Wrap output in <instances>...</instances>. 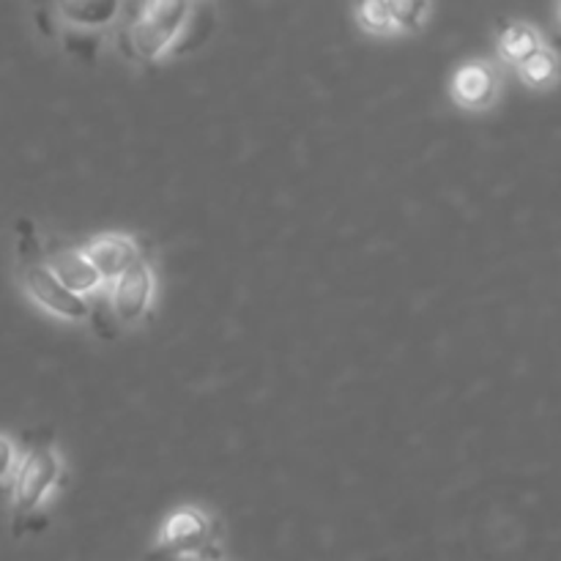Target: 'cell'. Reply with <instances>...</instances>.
<instances>
[{
  "label": "cell",
  "instance_id": "cell-15",
  "mask_svg": "<svg viewBox=\"0 0 561 561\" xmlns=\"http://www.w3.org/2000/svg\"><path fill=\"white\" fill-rule=\"evenodd\" d=\"M184 561H201V559H184Z\"/></svg>",
  "mask_w": 561,
  "mask_h": 561
},
{
  "label": "cell",
  "instance_id": "cell-8",
  "mask_svg": "<svg viewBox=\"0 0 561 561\" xmlns=\"http://www.w3.org/2000/svg\"><path fill=\"white\" fill-rule=\"evenodd\" d=\"M55 14L64 22V38L80 31V42H85L88 33H99L118 16L121 3H58Z\"/></svg>",
  "mask_w": 561,
  "mask_h": 561
},
{
  "label": "cell",
  "instance_id": "cell-10",
  "mask_svg": "<svg viewBox=\"0 0 561 561\" xmlns=\"http://www.w3.org/2000/svg\"><path fill=\"white\" fill-rule=\"evenodd\" d=\"M499 31H502V53L504 58L513 60V64H524L526 58H529L535 49H540V38H537V33L531 31L526 22H507L504 20L502 25H499Z\"/></svg>",
  "mask_w": 561,
  "mask_h": 561
},
{
  "label": "cell",
  "instance_id": "cell-5",
  "mask_svg": "<svg viewBox=\"0 0 561 561\" xmlns=\"http://www.w3.org/2000/svg\"><path fill=\"white\" fill-rule=\"evenodd\" d=\"M153 268L151 263L142 257L135 266L126 268L121 277L113 279L110 285V316L121 323V327H131V323H140L148 316L153 301Z\"/></svg>",
  "mask_w": 561,
  "mask_h": 561
},
{
  "label": "cell",
  "instance_id": "cell-12",
  "mask_svg": "<svg viewBox=\"0 0 561 561\" xmlns=\"http://www.w3.org/2000/svg\"><path fill=\"white\" fill-rule=\"evenodd\" d=\"M356 22L370 33H389L394 31L392 14H389V3H362L356 5Z\"/></svg>",
  "mask_w": 561,
  "mask_h": 561
},
{
  "label": "cell",
  "instance_id": "cell-7",
  "mask_svg": "<svg viewBox=\"0 0 561 561\" xmlns=\"http://www.w3.org/2000/svg\"><path fill=\"white\" fill-rule=\"evenodd\" d=\"M80 250L82 255L91 261V266L96 268L99 277L110 279V283H113L115 277H121L126 268L135 266L137 261L146 257V250H142L140 241H137L135 236H126V233L91 236Z\"/></svg>",
  "mask_w": 561,
  "mask_h": 561
},
{
  "label": "cell",
  "instance_id": "cell-2",
  "mask_svg": "<svg viewBox=\"0 0 561 561\" xmlns=\"http://www.w3.org/2000/svg\"><path fill=\"white\" fill-rule=\"evenodd\" d=\"M195 16V5L179 3V0H162V3H146L137 9L126 31L121 33V49L137 64H153L162 55L175 53V44H181L179 53L192 49L190 22Z\"/></svg>",
  "mask_w": 561,
  "mask_h": 561
},
{
  "label": "cell",
  "instance_id": "cell-9",
  "mask_svg": "<svg viewBox=\"0 0 561 561\" xmlns=\"http://www.w3.org/2000/svg\"><path fill=\"white\" fill-rule=\"evenodd\" d=\"M499 91V71L488 60L466 64L455 77V99L466 107H485Z\"/></svg>",
  "mask_w": 561,
  "mask_h": 561
},
{
  "label": "cell",
  "instance_id": "cell-4",
  "mask_svg": "<svg viewBox=\"0 0 561 561\" xmlns=\"http://www.w3.org/2000/svg\"><path fill=\"white\" fill-rule=\"evenodd\" d=\"M217 518L206 515L203 510H179V513H173L164 520L162 531H159L146 561L195 559L197 553L211 551L214 542H217Z\"/></svg>",
  "mask_w": 561,
  "mask_h": 561
},
{
  "label": "cell",
  "instance_id": "cell-3",
  "mask_svg": "<svg viewBox=\"0 0 561 561\" xmlns=\"http://www.w3.org/2000/svg\"><path fill=\"white\" fill-rule=\"evenodd\" d=\"M66 469L55 453L53 433H36L14 471V535L33 529L44 504L60 491Z\"/></svg>",
  "mask_w": 561,
  "mask_h": 561
},
{
  "label": "cell",
  "instance_id": "cell-1",
  "mask_svg": "<svg viewBox=\"0 0 561 561\" xmlns=\"http://www.w3.org/2000/svg\"><path fill=\"white\" fill-rule=\"evenodd\" d=\"M16 236H20V244H16V255H20V283L25 288V294L36 305H42L44 310L53 312V316L77 323L88 321L96 329V334H110V323L104 318V312L99 310V301L75 296L49 272V266L44 263L42 247H38L36 225L31 219H22L16 225Z\"/></svg>",
  "mask_w": 561,
  "mask_h": 561
},
{
  "label": "cell",
  "instance_id": "cell-11",
  "mask_svg": "<svg viewBox=\"0 0 561 561\" xmlns=\"http://www.w3.org/2000/svg\"><path fill=\"white\" fill-rule=\"evenodd\" d=\"M520 66V75H524V80L529 82V85H535V88H542V85H548V82L553 80V77H557V55L551 53V49L548 47H540V49H535V53L529 55V58L524 60V64H518Z\"/></svg>",
  "mask_w": 561,
  "mask_h": 561
},
{
  "label": "cell",
  "instance_id": "cell-14",
  "mask_svg": "<svg viewBox=\"0 0 561 561\" xmlns=\"http://www.w3.org/2000/svg\"><path fill=\"white\" fill-rule=\"evenodd\" d=\"M16 463H20V455H16V444L9 436H0V488L11 485L14 480Z\"/></svg>",
  "mask_w": 561,
  "mask_h": 561
},
{
  "label": "cell",
  "instance_id": "cell-13",
  "mask_svg": "<svg viewBox=\"0 0 561 561\" xmlns=\"http://www.w3.org/2000/svg\"><path fill=\"white\" fill-rule=\"evenodd\" d=\"M431 11L427 3H389V14H392L394 27H409V31H416L422 25V16Z\"/></svg>",
  "mask_w": 561,
  "mask_h": 561
},
{
  "label": "cell",
  "instance_id": "cell-6",
  "mask_svg": "<svg viewBox=\"0 0 561 561\" xmlns=\"http://www.w3.org/2000/svg\"><path fill=\"white\" fill-rule=\"evenodd\" d=\"M38 247H42L44 263L49 266V272L58 277V283L64 285L66 290H71L75 296H82V299H93L102 288L104 279L99 277L96 268L91 266L85 255H82L80 247L64 244L58 239H38Z\"/></svg>",
  "mask_w": 561,
  "mask_h": 561
}]
</instances>
